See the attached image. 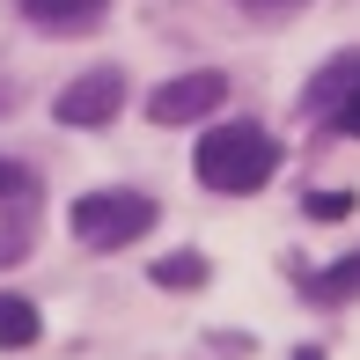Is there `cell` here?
Instances as JSON below:
<instances>
[{"label":"cell","instance_id":"1","mask_svg":"<svg viewBox=\"0 0 360 360\" xmlns=\"http://www.w3.org/2000/svg\"><path fill=\"white\" fill-rule=\"evenodd\" d=\"M191 169H199L206 191H228V199H243V191H265L272 169H280V140L265 133V125H214V133L199 140V155H191Z\"/></svg>","mask_w":360,"mask_h":360},{"label":"cell","instance_id":"2","mask_svg":"<svg viewBox=\"0 0 360 360\" xmlns=\"http://www.w3.org/2000/svg\"><path fill=\"white\" fill-rule=\"evenodd\" d=\"M67 221H74V243H81V250H125V243H140L147 228H155V199H147V191H125V184L81 191Z\"/></svg>","mask_w":360,"mask_h":360},{"label":"cell","instance_id":"3","mask_svg":"<svg viewBox=\"0 0 360 360\" xmlns=\"http://www.w3.org/2000/svg\"><path fill=\"white\" fill-rule=\"evenodd\" d=\"M118 103H125V74L118 67H89V74H74L67 89H59L52 118L89 133V125H110V118H118Z\"/></svg>","mask_w":360,"mask_h":360},{"label":"cell","instance_id":"4","mask_svg":"<svg viewBox=\"0 0 360 360\" xmlns=\"http://www.w3.org/2000/svg\"><path fill=\"white\" fill-rule=\"evenodd\" d=\"M214 103H228V81L214 67H199V74L162 81V89L147 96V118L155 125H199V118H214Z\"/></svg>","mask_w":360,"mask_h":360},{"label":"cell","instance_id":"5","mask_svg":"<svg viewBox=\"0 0 360 360\" xmlns=\"http://www.w3.org/2000/svg\"><path fill=\"white\" fill-rule=\"evenodd\" d=\"M353 81H360V52L331 59V67H323V74H316V81L302 89V110H309V118H331V110H338V103L353 96Z\"/></svg>","mask_w":360,"mask_h":360},{"label":"cell","instance_id":"6","mask_svg":"<svg viewBox=\"0 0 360 360\" xmlns=\"http://www.w3.org/2000/svg\"><path fill=\"white\" fill-rule=\"evenodd\" d=\"M103 8L110 0H22V15L44 30H89V22H103Z\"/></svg>","mask_w":360,"mask_h":360},{"label":"cell","instance_id":"7","mask_svg":"<svg viewBox=\"0 0 360 360\" xmlns=\"http://www.w3.org/2000/svg\"><path fill=\"white\" fill-rule=\"evenodd\" d=\"M37 338H44L37 302H22V294H0V346H8V353H22V346H37Z\"/></svg>","mask_w":360,"mask_h":360},{"label":"cell","instance_id":"8","mask_svg":"<svg viewBox=\"0 0 360 360\" xmlns=\"http://www.w3.org/2000/svg\"><path fill=\"white\" fill-rule=\"evenodd\" d=\"M147 280L169 287V294H191V287H206V257H199V250H169V257H155Z\"/></svg>","mask_w":360,"mask_h":360},{"label":"cell","instance_id":"9","mask_svg":"<svg viewBox=\"0 0 360 360\" xmlns=\"http://www.w3.org/2000/svg\"><path fill=\"white\" fill-rule=\"evenodd\" d=\"M309 294H316V302H353V294H360V250H353V257H338V265L323 272Z\"/></svg>","mask_w":360,"mask_h":360},{"label":"cell","instance_id":"10","mask_svg":"<svg viewBox=\"0 0 360 360\" xmlns=\"http://www.w3.org/2000/svg\"><path fill=\"white\" fill-rule=\"evenodd\" d=\"M309 214L331 221V214H353V191H309Z\"/></svg>","mask_w":360,"mask_h":360},{"label":"cell","instance_id":"11","mask_svg":"<svg viewBox=\"0 0 360 360\" xmlns=\"http://www.w3.org/2000/svg\"><path fill=\"white\" fill-rule=\"evenodd\" d=\"M331 125H338V133H353V140H360V81H353V96H346V103L331 110Z\"/></svg>","mask_w":360,"mask_h":360},{"label":"cell","instance_id":"12","mask_svg":"<svg viewBox=\"0 0 360 360\" xmlns=\"http://www.w3.org/2000/svg\"><path fill=\"white\" fill-rule=\"evenodd\" d=\"M243 8H257V15H287V8H302V0H243Z\"/></svg>","mask_w":360,"mask_h":360}]
</instances>
